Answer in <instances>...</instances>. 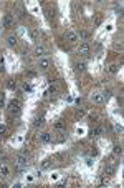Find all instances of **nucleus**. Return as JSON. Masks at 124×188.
<instances>
[{
  "label": "nucleus",
  "instance_id": "f257e3e1",
  "mask_svg": "<svg viewBox=\"0 0 124 188\" xmlns=\"http://www.w3.org/2000/svg\"><path fill=\"white\" fill-rule=\"evenodd\" d=\"M13 163H15V168H17V170H18V171H23V170L28 166V163H30V160H28V157H27V155H17Z\"/></svg>",
  "mask_w": 124,
  "mask_h": 188
},
{
  "label": "nucleus",
  "instance_id": "f03ea898",
  "mask_svg": "<svg viewBox=\"0 0 124 188\" xmlns=\"http://www.w3.org/2000/svg\"><path fill=\"white\" fill-rule=\"evenodd\" d=\"M7 110H8V113H10V115H13V117L20 115V112H22V103H20V100L13 98L12 102H8Z\"/></svg>",
  "mask_w": 124,
  "mask_h": 188
},
{
  "label": "nucleus",
  "instance_id": "7ed1b4c3",
  "mask_svg": "<svg viewBox=\"0 0 124 188\" xmlns=\"http://www.w3.org/2000/svg\"><path fill=\"white\" fill-rule=\"evenodd\" d=\"M33 54L38 57V58H43V57H47V55H48V50H47V47H45V45L36 43V45H35V48H33Z\"/></svg>",
  "mask_w": 124,
  "mask_h": 188
},
{
  "label": "nucleus",
  "instance_id": "20e7f679",
  "mask_svg": "<svg viewBox=\"0 0 124 188\" xmlns=\"http://www.w3.org/2000/svg\"><path fill=\"white\" fill-rule=\"evenodd\" d=\"M65 40H66V42H68V43H78V40H80V37H78V34H76V32H73V30H68V32H66V34H65Z\"/></svg>",
  "mask_w": 124,
  "mask_h": 188
},
{
  "label": "nucleus",
  "instance_id": "39448f33",
  "mask_svg": "<svg viewBox=\"0 0 124 188\" xmlns=\"http://www.w3.org/2000/svg\"><path fill=\"white\" fill-rule=\"evenodd\" d=\"M103 132H104V128H103V126L94 125L93 128L88 132V137H89V138H98V137H101V135H103Z\"/></svg>",
  "mask_w": 124,
  "mask_h": 188
},
{
  "label": "nucleus",
  "instance_id": "423d86ee",
  "mask_svg": "<svg viewBox=\"0 0 124 188\" xmlns=\"http://www.w3.org/2000/svg\"><path fill=\"white\" fill-rule=\"evenodd\" d=\"M89 52H91V47H89L88 42H81L80 45H78V54L80 55L86 57V55H89Z\"/></svg>",
  "mask_w": 124,
  "mask_h": 188
},
{
  "label": "nucleus",
  "instance_id": "0eeeda50",
  "mask_svg": "<svg viewBox=\"0 0 124 188\" xmlns=\"http://www.w3.org/2000/svg\"><path fill=\"white\" fill-rule=\"evenodd\" d=\"M2 25H3V28L13 27V25H15V17H13L12 14H7L5 17H3V20H2Z\"/></svg>",
  "mask_w": 124,
  "mask_h": 188
},
{
  "label": "nucleus",
  "instance_id": "6e6552de",
  "mask_svg": "<svg viewBox=\"0 0 124 188\" xmlns=\"http://www.w3.org/2000/svg\"><path fill=\"white\" fill-rule=\"evenodd\" d=\"M50 67H51V60H50L48 57H43V58L38 60V68L40 70H48Z\"/></svg>",
  "mask_w": 124,
  "mask_h": 188
},
{
  "label": "nucleus",
  "instance_id": "1a4fd4ad",
  "mask_svg": "<svg viewBox=\"0 0 124 188\" xmlns=\"http://www.w3.org/2000/svg\"><path fill=\"white\" fill-rule=\"evenodd\" d=\"M38 138H40L41 143H51V142H53V135L50 132H41L38 135Z\"/></svg>",
  "mask_w": 124,
  "mask_h": 188
},
{
  "label": "nucleus",
  "instance_id": "9d476101",
  "mask_svg": "<svg viewBox=\"0 0 124 188\" xmlns=\"http://www.w3.org/2000/svg\"><path fill=\"white\" fill-rule=\"evenodd\" d=\"M7 45L8 47H17L18 45V35H15V34L7 35Z\"/></svg>",
  "mask_w": 124,
  "mask_h": 188
},
{
  "label": "nucleus",
  "instance_id": "9b49d317",
  "mask_svg": "<svg viewBox=\"0 0 124 188\" xmlns=\"http://www.w3.org/2000/svg\"><path fill=\"white\" fill-rule=\"evenodd\" d=\"M91 102H93V103H96V105H103V103H104V98H103L101 93L94 92V93H91Z\"/></svg>",
  "mask_w": 124,
  "mask_h": 188
},
{
  "label": "nucleus",
  "instance_id": "f8f14e48",
  "mask_svg": "<svg viewBox=\"0 0 124 188\" xmlns=\"http://www.w3.org/2000/svg\"><path fill=\"white\" fill-rule=\"evenodd\" d=\"M53 128H55V130H60V132H61V130L66 128V122L61 120V118H58V120L53 122Z\"/></svg>",
  "mask_w": 124,
  "mask_h": 188
},
{
  "label": "nucleus",
  "instance_id": "ddd939ff",
  "mask_svg": "<svg viewBox=\"0 0 124 188\" xmlns=\"http://www.w3.org/2000/svg\"><path fill=\"white\" fill-rule=\"evenodd\" d=\"M10 177V166L8 165H0V178Z\"/></svg>",
  "mask_w": 124,
  "mask_h": 188
},
{
  "label": "nucleus",
  "instance_id": "4468645a",
  "mask_svg": "<svg viewBox=\"0 0 124 188\" xmlns=\"http://www.w3.org/2000/svg\"><path fill=\"white\" fill-rule=\"evenodd\" d=\"M86 67H88V63H86L85 60H78V62L74 63V70L76 72H85Z\"/></svg>",
  "mask_w": 124,
  "mask_h": 188
},
{
  "label": "nucleus",
  "instance_id": "2eb2a0df",
  "mask_svg": "<svg viewBox=\"0 0 124 188\" xmlns=\"http://www.w3.org/2000/svg\"><path fill=\"white\" fill-rule=\"evenodd\" d=\"M104 175H106V177H114V175H116V166L114 165H106L104 166Z\"/></svg>",
  "mask_w": 124,
  "mask_h": 188
},
{
  "label": "nucleus",
  "instance_id": "dca6fc26",
  "mask_svg": "<svg viewBox=\"0 0 124 188\" xmlns=\"http://www.w3.org/2000/svg\"><path fill=\"white\" fill-rule=\"evenodd\" d=\"M45 125V117L43 115H38L33 118V126H36V128H40V126Z\"/></svg>",
  "mask_w": 124,
  "mask_h": 188
},
{
  "label": "nucleus",
  "instance_id": "f3484780",
  "mask_svg": "<svg viewBox=\"0 0 124 188\" xmlns=\"http://www.w3.org/2000/svg\"><path fill=\"white\" fill-rule=\"evenodd\" d=\"M58 90H60V87H58V83H50V85H48L47 93H50V95H56V93H58Z\"/></svg>",
  "mask_w": 124,
  "mask_h": 188
},
{
  "label": "nucleus",
  "instance_id": "a211bd4d",
  "mask_svg": "<svg viewBox=\"0 0 124 188\" xmlns=\"http://www.w3.org/2000/svg\"><path fill=\"white\" fill-rule=\"evenodd\" d=\"M5 87L8 88V90H17V80H13V78H8L7 82H5Z\"/></svg>",
  "mask_w": 124,
  "mask_h": 188
},
{
  "label": "nucleus",
  "instance_id": "6ab92c4d",
  "mask_svg": "<svg viewBox=\"0 0 124 188\" xmlns=\"http://www.w3.org/2000/svg\"><path fill=\"white\" fill-rule=\"evenodd\" d=\"M51 163H53V160H51V158H45V160L41 162L40 168H41V170H47V168H50V166H51Z\"/></svg>",
  "mask_w": 124,
  "mask_h": 188
},
{
  "label": "nucleus",
  "instance_id": "aec40b11",
  "mask_svg": "<svg viewBox=\"0 0 124 188\" xmlns=\"http://www.w3.org/2000/svg\"><path fill=\"white\" fill-rule=\"evenodd\" d=\"M60 178H61V173H60V171H53V173L50 175V182H51V183L58 182V180H60Z\"/></svg>",
  "mask_w": 124,
  "mask_h": 188
},
{
  "label": "nucleus",
  "instance_id": "412c9836",
  "mask_svg": "<svg viewBox=\"0 0 124 188\" xmlns=\"http://www.w3.org/2000/svg\"><path fill=\"white\" fill-rule=\"evenodd\" d=\"M113 153H114V155H122V145H121V143L113 145Z\"/></svg>",
  "mask_w": 124,
  "mask_h": 188
},
{
  "label": "nucleus",
  "instance_id": "4be33fe9",
  "mask_svg": "<svg viewBox=\"0 0 124 188\" xmlns=\"http://www.w3.org/2000/svg\"><path fill=\"white\" fill-rule=\"evenodd\" d=\"M98 183H99L101 186H107V185H109V177H106V175H104V177H101Z\"/></svg>",
  "mask_w": 124,
  "mask_h": 188
},
{
  "label": "nucleus",
  "instance_id": "5701e85b",
  "mask_svg": "<svg viewBox=\"0 0 124 188\" xmlns=\"http://www.w3.org/2000/svg\"><path fill=\"white\" fill-rule=\"evenodd\" d=\"M101 95H103V98H104V102H107V100L111 98V97H113V92H111V90H104Z\"/></svg>",
  "mask_w": 124,
  "mask_h": 188
},
{
  "label": "nucleus",
  "instance_id": "b1692460",
  "mask_svg": "<svg viewBox=\"0 0 124 188\" xmlns=\"http://www.w3.org/2000/svg\"><path fill=\"white\" fill-rule=\"evenodd\" d=\"M114 132L116 133H122V123L121 122H114Z\"/></svg>",
  "mask_w": 124,
  "mask_h": 188
},
{
  "label": "nucleus",
  "instance_id": "393cba45",
  "mask_svg": "<svg viewBox=\"0 0 124 188\" xmlns=\"http://www.w3.org/2000/svg\"><path fill=\"white\" fill-rule=\"evenodd\" d=\"M99 153V150H98V146H91V148H89V152H88V155H89V157H96V155Z\"/></svg>",
  "mask_w": 124,
  "mask_h": 188
},
{
  "label": "nucleus",
  "instance_id": "a878e982",
  "mask_svg": "<svg viewBox=\"0 0 124 188\" xmlns=\"http://www.w3.org/2000/svg\"><path fill=\"white\" fill-rule=\"evenodd\" d=\"M85 163H86V166H89V168H91V166L94 165V160H93V157H89V155H88V157L85 158Z\"/></svg>",
  "mask_w": 124,
  "mask_h": 188
},
{
  "label": "nucleus",
  "instance_id": "bb28decb",
  "mask_svg": "<svg viewBox=\"0 0 124 188\" xmlns=\"http://www.w3.org/2000/svg\"><path fill=\"white\" fill-rule=\"evenodd\" d=\"M109 72H111V73H118V72H119V65H118V63H113V65L109 67Z\"/></svg>",
  "mask_w": 124,
  "mask_h": 188
},
{
  "label": "nucleus",
  "instance_id": "cd10ccee",
  "mask_svg": "<svg viewBox=\"0 0 124 188\" xmlns=\"http://www.w3.org/2000/svg\"><path fill=\"white\" fill-rule=\"evenodd\" d=\"M0 72H5V58H3V55H0Z\"/></svg>",
  "mask_w": 124,
  "mask_h": 188
},
{
  "label": "nucleus",
  "instance_id": "c85d7f7f",
  "mask_svg": "<svg viewBox=\"0 0 124 188\" xmlns=\"http://www.w3.org/2000/svg\"><path fill=\"white\" fill-rule=\"evenodd\" d=\"M25 182H27V183H33V182H35V175H27V177H25Z\"/></svg>",
  "mask_w": 124,
  "mask_h": 188
},
{
  "label": "nucleus",
  "instance_id": "c756f323",
  "mask_svg": "<svg viewBox=\"0 0 124 188\" xmlns=\"http://www.w3.org/2000/svg\"><path fill=\"white\" fill-rule=\"evenodd\" d=\"M76 133L80 135V137H83V135L86 133V128H85V126H78V128H76Z\"/></svg>",
  "mask_w": 124,
  "mask_h": 188
},
{
  "label": "nucleus",
  "instance_id": "7c9ffc66",
  "mask_svg": "<svg viewBox=\"0 0 124 188\" xmlns=\"http://www.w3.org/2000/svg\"><path fill=\"white\" fill-rule=\"evenodd\" d=\"M5 132H7V126L3 125V123H0V138H2L3 135H5Z\"/></svg>",
  "mask_w": 124,
  "mask_h": 188
},
{
  "label": "nucleus",
  "instance_id": "2f4dec72",
  "mask_svg": "<svg viewBox=\"0 0 124 188\" xmlns=\"http://www.w3.org/2000/svg\"><path fill=\"white\" fill-rule=\"evenodd\" d=\"M5 105V93H0V108H3Z\"/></svg>",
  "mask_w": 124,
  "mask_h": 188
},
{
  "label": "nucleus",
  "instance_id": "473e14b6",
  "mask_svg": "<svg viewBox=\"0 0 124 188\" xmlns=\"http://www.w3.org/2000/svg\"><path fill=\"white\" fill-rule=\"evenodd\" d=\"M83 115H85V110H81V108H78L76 113H74V117H76V118H81Z\"/></svg>",
  "mask_w": 124,
  "mask_h": 188
},
{
  "label": "nucleus",
  "instance_id": "72a5a7b5",
  "mask_svg": "<svg viewBox=\"0 0 124 188\" xmlns=\"http://www.w3.org/2000/svg\"><path fill=\"white\" fill-rule=\"evenodd\" d=\"M23 90H25V92H32V85L25 83V85H23Z\"/></svg>",
  "mask_w": 124,
  "mask_h": 188
},
{
  "label": "nucleus",
  "instance_id": "f704fd0d",
  "mask_svg": "<svg viewBox=\"0 0 124 188\" xmlns=\"http://www.w3.org/2000/svg\"><path fill=\"white\" fill-rule=\"evenodd\" d=\"M106 30H107V32H113V30H114V27H113V23H107V27H106Z\"/></svg>",
  "mask_w": 124,
  "mask_h": 188
},
{
  "label": "nucleus",
  "instance_id": "c9c22d12",
  "mask_svg": "<svg viewBox=\"0 0 124 188\" xmlns=\"http://www.w3.org/2000/svg\"><path fill=\"white\" fill-rule=\"evenodd\" d=\"M89 118H91V120H98V115H94V113H91V115H89Z\"/></svg>",
  "mask_w": 124,
  "mask_h": 188
}]
</instances>
